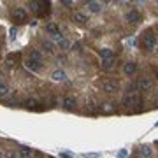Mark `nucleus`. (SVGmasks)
Listing matches in <instances>:
<instances>
[{
  "label": "nucleus",
  "mask_w": 158,
  "mask_h": 158,
  "mask_svg": "<svg viewBox=\"0 0 158 158\" xmlns=\"http://www.w3.org/2000/svg\"><path fill=\"white\" fill-rule=\"evenodd\" d=\"M53 40H56V42H60V40H63L62 34H55V35H53Z\"/></svg>",
  "instance_id": "25"
},
{
  "label": "nucleus",
  "mask_w": 158,
  "mask_h": 158,
  "mask_svg": "<svg viewBox=\"0 0 158 158\" xmlns=\"http://www.w3.org/2000/svg\"><path fill=\"white\" fill-rule=\"evenodd\" d=\"M102 69H106V70H109V69L114 67V58H109V60H102Z\"/></svg>",
  "instance_id": "18"
},
{
  "label": "nucleus",
  "mask_w": 158,
  "mask_h": 158,
  "mask_svg": "<svg viewBox=\"0 0 158 158\" xmlns=\"http://www.w3.org/2000/svg\"><path fill=\"white\" fill-rule=\"evenodd\" d=\"M0 156H2V155H0Z\"/></svg>",
  "instance_id": "33"
},
{
  "label": "nucleus",
  "mask_w": 158,
  "mask_h": 158,
  "mask_svg": "<svg viewBox=\"0 0 158 158\" xmlns=\"http://www.w3.org/2000/svg\"><path fill=\"white\" fill-rule=\"evenodd\" d=\"M139 153H141L142 156H146V158L151 156V149H149V146H141L139 148Z\"/></svg>",
  "instance_id": "19"
},
{
  "label": "nucleus",
  "mask_w": 158,
  "mask_h": 158,
  "mask_svg": "<svg viewBox=\"0 0 158 158\" xmlns=\"http://www.w3.org/2000/svg\"><path fill=\"white\" fill-rule=\"evenodd\" d=\"M72 19H74L76 23H79V25H85V23L88 21V19H86V16H85V14H81V12H74Z\"/></svg>",
  "instance_id": "15"
},
{
  "label": "nucleus",
  "mask_w": 158,
  "mask_h": 158,
  "mask_svg": "<svg viewBox=\"0 0 158 158\" xmlns=\"http://www.w3.org/2000/svg\"><path fill=\"white\" fill-rule=\"evenodd\" d=\"M12 16H14V19H16V21H25V19H27V12H25V9L18 7V9H14V11H12Z\"/></svg>",
  "instance_id": "7"
},
{
  "label": "nucleus",
  "mask_w": 158,
  "mask_h": 158,
  "mask_svg": "<svg viewBox=\"0 0 158 158\" xmlns=\"http://www.w3.org/2000/svg\"><path fill=\"white\" fill-rule=\"evenodd\" d=\"M28 58H30V60H35V62H42V55H40L37 49H30Z\"/></svg>",
  "instance_id": "16"
},
{
  "label": "nucleus",
  "mask_w": 158,
  "mask_h": 158,
  "mask_svg": "<svg viewBox=\"0 0 158 158\" xmlns=\"http://www.w3.org/2000/svg\"><path fill=\"white\" fill-rule=\"evenodd\" d=\"M85 158H97L95 153H85Z\"/></svg>",
  "instance_id": "28"
},
{
  "label": "nucleus",
  "mask_w": 158,
  "mask_h": 158,
  "mask_svg": "<svg viewBox=\"0 0 158 158\" xmlns=\"http://www.w3.org/2000/svg\"><path fill=\"white\" fill-rule=\"evenodd\" d=\"M155 46H156V35L153 34V32H146V34L142 35V48L151 51V49H155Z\"/></svg>",
  "instance_id": "2"
},
{
  "label": "nucleus",
  "mask_w": 158,
  "mask_h": 158,
  "mask_svg": "<svg viewBox=\"0 0 158 158\" xmlns=\"http://www.w3.org/2000/svg\"><path fill=\"white\" fill-rule=\"evenodd\" d=\"M88 9L91 12H98V11H102V4L100 2H88Z\"/></svg>",
  "instance_id": "17"
},
{
  "label": "nucleus",
  "mask_w": 158,
  "mask_h": 158,
  "mask_svg": "<svg viewBox=\"0 0 158 158\" xmlns=\"http://www.w3.org/2000/svg\"><path fill=\"white\" fill-rule=\"evenodd\" d=\"M63 106H65V109L72 111V109L76 107V100H74L72 97H65V98H63Z\"/></svg>",
  "instance_id": "11"
},
{
  "label": "nucleus",
  "mask_w": 158,
  "mask_h": 158,
  "mask_svg": "<svg viewBox=\"0 0 158 158\" xmlns=\"http://www.w3.org/2000/svg\"><path fill=\"white\" fill-rule=\"evenodd\" d=\"M14 34H16V28H11V39H14Z\"/></svg>",
  "instance_id": "30"
},
{
  "label": "nucleus",
  "mask_w": 158,
  "mask_h": 158,
  "mask_svg": "<svg viewBox=\"0 0 158 158\" xmlns=\"http://www.w3.org/2000/svg\"><path fill=\"white\" fill-rule=\"evenodd\" d=\"M156 76H158V69H156Z\"/></svg>",
  "instance_id": "32"
},
{
  "label": "nucleus",
  "mask_w": 158,
  "mask_h": 158,
  "mask_svg": "<svg viewBox=\"0 0 158 158\" xmlns=\"http://www.w3.org/2000/svg\"><path fill=\"white\" fill-rule=\"evenodd\" d=\"M60 156H63V158H74L72 155H70V153H62V155H60Z\"/></svg>",
  "instance_id": "29"
},
{
  "label": "nucleus",
  "mask_w": 158,
  "mask_h": 158,
  "mask_svg": "<svg viewBox=\"0 0 158 158\" xmlns=\"http://www.w3.org/2000/svg\"><path fill=\"white\" fill-rule=\"evenodd\" d=\"M51 77H53V81H56V83H62V81H65V79H67V74L63 72V70H55Z\"/></svg>",
  "instance_id": "10"
},
{
  "label": "nucleus",
  "mask_w": 158,
  "mask_h": 158,
  "mask_svg": "<svg viewBox=\"0 0 158 158\" xmlns=\"http://www.w3.org/2000/svg\"><path fill=\"white\" fill-rule=\"evenodd\" d=\"M135 86H137V90H141V91L149 90V88H151V81L146 79V77H142V79H139V81L135 83Z\"/></svg>",
  "instance_id": "6"
},
{
  "label": "nucleus",
  "mask_w": 158,
  "mask_h": 158,
  "mask_svg": "<svg viewBox=\"0 0 158 158\" xmlns=\"http://www.w3.org/2000/svg\"><path fill=\"white\" fill-rule=\"evenodd\" d=\"M32 155H34L32 148H19V151H18V156L19 158H32Z\"/></svg>",
  "instance_id": "9"
},
{
  "label": "nucleus",
  "mask_w": 158,
  "mask_h": 158,
  "mask_svg": "<svg viewBox=\"0 0 158 158\" xmlns=\"http://www.w3.org/2000/svg\"><path fill=\"white\" fill-rule=\"evenodd\" d=\"M125 155H127V151H125V149H123V151H119V158H125Z\"/></svg>",
  "instance_id": "31"
},
{
  "label": "nucleus",
  "mask_w": 158,
  "mask_h": 158,
  "mask_svg": "<svg viewBox=\"0 0 158 158\" xmlns=\"http://www.w3.org/2000/svg\"><path fill=\"white\" fill-rule=\"evenodd\" d=\"M62 6H65V7H70V6H72V2H70V0H62Z\"/></svg>",
  "instance_id": "27"
},
{
  "label": "nucleus",
  "mask_w": 158,
  "mask_h": 158,
  "mask_svg": "<svg viewBox=\"0 0 158 158\" xmlns=\"http://www.w3.org/2000/svg\"><path fill=\"white\" fill-rule=\"evenodd\" d=\"M7 95H9V86L0 85V98H2V97H7Z\"/></svg>",
  "instance_id": "21"
},
{
  "label": "nucleus",
  "mask_w": 158,
  "mask_h": 158,
  "mask_svg": "<svg viewBox=\"0 0 158 158\" xmlns=\"http://www.w3.org/2000/svg\"><path fill=\"white\" fill-rule=\"evenodd\" d=\"M125 19H127L128 23H134V25H135V23L141 21V12L139 11H130V12H127Z\"/></svg>",
  "instance_id": "4"
},
{
  "label": "nucleus",
  "mask_w": 158,
  "mask_h": 158,
  "mask_svg": "<svg viewBox=\"0 0 158 158\" xmlns=\"http://www.w3.org/2000/svg\"><path fill=\"white\" fill-rule=\"evenodd\" d=\"M100 109H102V113H106V114H111V113H114V111H116V107H114L113 104H109V102L102 104Z\"/></svg>",
  "instance_id": "14"
},
{
  "label": "nucleus",
  "mask_w": 158,
  "mask_h": 158,
  "mask_svg": "<svg viewBox=\"0 0 158 158\" xmlns=\"http://www.w3.org/2000/svg\"><path fill=\"white\" fill-rule=\"evenodd\" d=\"M46 32L51 35H55V34H60V28H58L55 23H46Z\"/></svg>",
  "instance_id": "12"
},
{
  "label": "nucleus",
  "mask_w": 158,
  "mask_h": 158,
  "mask_svg": "<svg viewBox=\"0 0 158 158\" xmlns=\"http://www.w3.org/2000/svg\"><path fill=\"white\" fill-rule=\"evenodd\" d=\"M42 48H44L46 53H51V51H53V42H51V40H44V42H42Z\"/></svg>",
  "instance_id": "20"
},
{
  "label": "nucleus",
  "mask_w": 158,
  "mask_h": 158,
  "mask_svg": "<svg viewBox=\"0 0 158 158\" xmlns=\"http://www.w3.org/2000/svg\"><path fill=\"white\" fill-rule=\"evenodd\" d=\"M123 106H141V93L139 91H128L123 97Z\"/></svg>",
  "instance_id": "1"
},
{
  "label": "nucleus",
  "mask_w": 158,
  "mask_h": 158,
  "mask_svg": "<svg viewBox=\"0 0 158 158\" xmlns=\"http://www.w3.org/2000/svg\"><path fill=\"white\" fill-rule=\"evenodd\" d=\"M58 44H60V49H63V51L70 48V42H69V40H65V39H63V40H60Z\"/></svg>",
  "instance_id": "23"
},
{
  "label": "nucleus",
  "mask_w": 158,
  "mask_h": 158,
  "mask_svg": "<svg viewBox=\"0 0 158 158\" xmlns=\"http://www.w3.org/2000/svg\"><path fill=\"white\" fill-rule=\"evenodd\" d=\"M25 106L32 109V107H35V106H37V102H35V100H27V102H25Z\"/></svg>",
  "instance_id": "24"
},
{
  "label": "nucleus",
  "mask_w": 158,
  "mask_h": 158,
  "mask_svg": "<svg viewBox=\"0 0 158 158\" xmlns=\"http://www.w3.org/2000/svg\"><path fill=\"white\" fill-rule=\"evenodd\" d=\"M98 53H100L102 60H109V58H113V49H109V48H102Z\"/></svg>",
  "instance_id": "13"
},
{
  "label": "nucleus",
  "mask_w": 158,
  "mask_h": 158,
  "mask_svg": "<svg viewBox=\"0 0 158 158\" xmlns=\"http://www.w3.org/2000/svg\"><path fill=\"white\" fill-rule=\"evenodd\" d=\"M6 62L9 63V65H14V63L18 62V55H7V58H6Z\"/></svg>",
  "instance_id": "22"
},
{
  "label": "nucleus",
  "mask_w": 158,
  "mask_h": 158,
  "mask_svg": "<svg viewBox=\"0 0 158 158\" xmlns=\"http://www.w3.org/2000/svg\"><path fill=\"white\" fill-rule=\"evenodd\" d=\"M123 72L127 74V76H134V74L137 72V65L134 62H128V63H125V67H123Z\"/></svg>",
  "instance_id": "8"
},
{
  "label": "nucleus",
  "mask_w": 158,
  "mask_h": 158,
  "mask_svg": "<svg viewBox=\"0 0 158 158\" xmlns=\"http://www.w3.org/2000/svg\"><path fill=\"white\" fill-rule=\"evenodd\" d=\"M102 90L106 91V93H116V90H118V83L106 81V83H102Z\"/></svg>",
  "instance_id": "5"
},
{
  "label": "nucleus",
  "mask_w": 158,
  "mask_h": 158,
  "mask_svg": "<svg viewBox=\"0 0 158 158\" xmlns=\"http://www.w3.org/2000/svg\"><path fill=\"white\" fill-rule=\"evenodd\" d=\"M4 158H16V155L11 151H7V153H4Z\"/></svg>",
  "instance_id": "26"
},
{
  "label": "nucleus",
  "mask_w": 158,
  "mask_h": 158,
  "mask_svg": "<svg viewBox=\"0 0 158 158\" xmlns=\"http://www.w3.org/2000/svg\"><path fill=\"white\" fill-rule=\"evenodd\" d=\"M25 67L32 70V72H39L40 69H42V62H35V60H25Z\"/></svg>",
  "instance_id": "3"
}]
</instances>
